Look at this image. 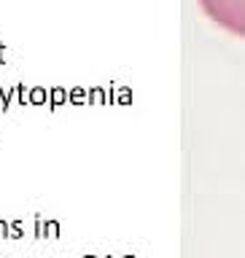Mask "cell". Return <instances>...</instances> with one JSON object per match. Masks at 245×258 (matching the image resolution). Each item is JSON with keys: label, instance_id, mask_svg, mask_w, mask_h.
<instances>
[{"label": "cell", "instance_id": "cell-1", "mask_svg": "<svg viewBox=\"0 0 245 258\" xmlns=\"http://www.w3.org/2000/svg\"><path fill=\"white\" fill-rule=\"evenodd\" d=\"M197 3L216 27L245 38V0H197Z\"/></svg>", "mask_w": 245, "mask_h": 258}]
</instances>
